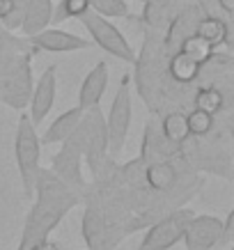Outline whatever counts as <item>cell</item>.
<instances>
[{"label": "cell", "instance_id": "cell-26", "mask_svg": "<svg viewBox=\"0 0 234 250\" xmlns=\"http://www.w3.org/2000/svg\"><path fill=\"white\" fill-rule=\"evenodd\" d=\"M90 2V9L97 12L101 16H127L128 7L124 0H87Z\"/></svg>", "mask_w": 234, "mask_h": 250}, {"label": "cell", "instance_id": "cell-9", "mask_svg": "<svg viewBox=\"0 0 234 250\" xmlns=\"http://www.w3.org/2000/svg\"><path fill=\"white\" fill-rule=\"evenodd\" d=\"M223 236V220L216 216H195L189 220L184 229V243L186 250H212L220 243Z\"/></svg>", "mask_w": 234, "mask_h": 250}, {"label": "cell", "instance_id": "cell-11", "mask_svg": "<svg viewBox=\"0 0 234 250\" xmlns=\"http://www.w3.org/2000/svg\"><path fill=\"white\" fill-rule=\"evenodd\" d=\"M55 92H58V67L51 64L42 74V78L35 85V90L30 92V99H28V104H30V115L28 117H30L35 126L42 124L46 115L51 113V108L55 104Z\"/></svg>", "mask_w": 234, "mask_h": 250}, {"label": "cell", "instance_id": "cell-30", "mask_svg": "<svg viewBox=\"0 0 234 250\" xmlns=\"http://www.w3.org/2000/svg\"><path fill=\"white\" fill-rule=\"evenodd\" d=\"M12 5H14V0H0V21H2V19L9 14Z\"/></svg>", "mask_w": 234, "mask_h": 250}, {"label": "cell", "instance_id": "cell-1", "mask_svg": "<svg viewBox=\"0 0 234 250\" xmlns=\"http://www.w3.org/2000/svg\"><path fill=\"white\" fill-rule=\"evenodd\" d=\"M35 193H37V202L25 218L21 241L16 250H32L37 243L48 239V234L58 228V223L81 200L78 193H74L67 184H62L51 170H42V167L37 174Z\"/></svg>", "mask_w": 234, "mask_h": 250}, {"label": "cell", "instance_id": "cell-4", "mask_svg": "<svg viewBox=\"0 0 234 250\" xmlns=\"http://www.w3.org/2000/svg\"><path fill=\"white\" fill-rule=\"evenodd\" d=\"M78 19H81V25L92 35V42H94L99 48H104L106 53H110L113 58H117V60H122V62H136V53H133L131 44L127 42V37L115 28L113 23L108 21L106 16L87 9V12L81 14Z\"/></svg>", "mask_w": 234, "mask_h": 250}, {"label": "cell", "instance_id": "cell-17", "mask_svg": "<svg viewBox=\"0 0 234 250\" xmlns=\"http://www.w3.org/2000/svg\"><path fill=\"white\" fill-rule=\"evenodd\" d=\"M51 16H53V2L51 0H28L21 30L28 37H32V35L42 32L51 23Z\"/></svg>", "mask_w": 234, "mask_h": 250}, {"label": "cell", "instance_id": "cell-10", "mask_svg": "<svg viewBox=\"0 0 234 250\" xmlns=\"http://www.w3.org/2000/svg\"><path fill=\"white\" fill-rule=\"evenodd\" d=\"M30 87H32V78H30V67L28 60H14V64L9 67L7 78L0 83V99L14 108L28 106V99H30Z\"/></svg>", "mask_w": 234, "mask_h": 250}, {"label": "cell", "instance_id": "cell-22", "mask_svg": "<svg viewBox=\"0 0 234 250\" xmlns=\"http://www.w3.org/2000/svg\"><path fill=\"white\" fill-rule=\"evenodd\" d=\"M225 104H227V94L220 87H216V85H204L193 97V108L204 110L209 115H218L225 108Z\"/></svg>", "mask_w": 234, "mask_h": 250}, {"label": "cell", "instance_id": "cell-8", "mask_svg": "<svg viewBox=\"0 0 234 250\" xmlns=\"http://www.w3.org/2000/svg\"><path fill=\"white\" fill-rule=\"evenodd\" d=\"M83 239L92 250H113L108 243V225H106V209L101 205V197L97 190H92L85 200L83 213Z\"/></svg>", "mask_w": 234, "mask_h": 250}, {"label": "cell", "instance_id": "cell-3", "mask_svg": "<svg viewBox=\"0 0 234 250\" xmlns=\"http://www.w3.org/2000/svg\"><path fill=\"white\" fill-rule=\"evenodd\" d=\"M81 143H83V156L87 159L92 177H101L104 166H106V149H108V131H106V117L101 115V110L90 108L83 110L81 124Z\"/></svg>", "mask_w": 234, "mask_h": 250}, {"label": "cell", "instance_id": "cell-16", "mask_svg": "<svg viewBox=\"0 0 234 250\" xmlns=\"http://www.w3.org/2000/svg\"><path fill=\"white\" fill-rule=\"evenodd\" d=\"M145 182L149 186L151 190L156 193H168V190L177 186V166H174L170 159H163V161H156V163H149L145 166Z\"/></svg>", "mask_w": 234, "mask_h": 250}, {"label": "cell", "instance_id": "cell-6", "mask_svg": "<svg viewBox=\"0 0 234 250\" xmlns=\"http://www.w3.org/2000/svg\"><path fill=\"white\" fill-rule=\"evenodd\" d=\"M81 161H83V143H81V131L76 126L74 133L62 140L60 152L55 154L53 167H51V172H53L62 184H67L74 193H83L85 190V179H83V172H81Z\"/></svg>", "mask_w": 234, "mask_h": 250}, {"label": "cell", "instance_id": "cell-29", "mask_svg": "<svg viewBox=\"0 0 234 250\" xmlns=\"http://www.w3.org/2000/svg\"><path fill=\"white\" fill-rule=\"evenodd\" d=\"M32 250H60V246H58V243H53V241H48V239H44V241L37 243Z\"/></svg>", "mask_w": 234, "mask_h": 250}, {"label": "cell", "instance_id": "cell-20", "mask_svg": "<svg viewBox=\"0 0 234 250\" xmlns=\"http://www.w3.org/2000/svg\"><path fill=\"white\" fill-rule=\"evenodd\" d=\"M168 74L174 83L179 85H189L193 81H197V74H200V62H195L193 58H189L186 53H177L170 55V62H168Z\"/></svg>", "mask_w": 234, "mask_h": 250}, {"label": "cell", "instance_id": "cell-27", "mask_svg": "<svg viewBox=\"0 0 234 250\" xmlns=\"http://www.w3.org/2000/svg\"><path fill=\"white\" fill-rule=\"evenodd\" d=\"M25 5H28V0H14V5H12V9H9V14L2 19V25L9 28V30L21 28L23 14H25Z\"/></svg>", "mask_w": 234, "mask_h": 250}, {"label": "cell", "instance_id": "cell-13", "mask_svg": "<svg viewBox=\"0 0 234 250\" xmlns=\"http://www.w3.org/2000/svg\"><path fill=\"white\" fill-rule=\"evenodd\" d=\"M108 90V64L106 62H97L94 69L85 76L81 90H78V108L81 110H90L97 108L101 97Z\"/></svg>", "mask_w": 234, "mask_h": 250}, {"label": "cell", "instance_id": "cell-19", "mask_svg": "<svg viewBox=\"0 0 234 250\" xmlns=\"http://www.w3.org/2000/svg\"><path fill=\"white\" fill-rule=\"evenodd\" d=\"M195 35L209 42L213 48H218L223 44H230V23L213 14L200 16V21L195 23Z\"/></svg>", "mask_w": 234, "mask_h": 250}, {"label": "cell", "instance_id": "cell-23", "mask_svg": "<svg viewBox=\"0 0 234 250\" xmlns=\"http://www.w3.org/2000/svg\"><path fill=\"white\" fill-rule=\"evenodd\" d=\"M179 51H181V53H186L189 58H193L195 62H200V64H202V62L207 60V58H209V55H212L216 48H213L209 42H204L202 37H197L195 32H193L191 37H186L184 42H181Z\"/></svg>", "mask_w": 234, "mask_h": 250}, {"label": "cell", "instance_id": "cell-24", "mask_svg": "<svg viewBox=\"0 0 234 250\" xmlns=\"http://www.w3.org/2000/svg\"><path fill=\"white\" fill-rule=\"evenodd\" d=\"M186 124H189V133L193 138H204L213 131V124H216V122H213V115L193 108V110L186 115Z\"/></svg>", "mask_w": 234, "mask_h": 250}, {"label": "cell", "instance_id": "cell-15", "mask_svg": "<svg viewBox=\"0 0 234 250\" xmlns=\"http://www.w3.org/2000/svg\"><path fill=\"white\" fill-rule=\"evenodd\" d=\"M179 152V147L170 145L163 138V133H156L154 131V124H147V131H145L143 138V147H140V163L143 166H149V163H156V161L163 159H172L174 154Z\"/></svg>", "mask_w": 234, "mask_h": 250}, {"label": "cell", "instance_id": "cell-31", "mask_svg": "<svg viewBox=\"0 0 234 250\" xmlns=\"http://www.w3.org/2000/svg\"><path fill=\"white\" fill-rule=\"evenodd\" d=\"M218 2V7L225 12V14H232L234 12V0H216Z\"/></svg>", "mask_w": 234, "mask_h": 250}, {"label": "cell", "instance_id": "cell-18", "mask_svg": "<svg viewBox=\"0 0 234 250\" xmlns=\"http://www.w3.org/2000/svg\"><path fill=\"white\" fill-rule=\"evenodd\" d=\"M81 117H83V110L76 106V108H69L60 117H55V122L46 129L42 143L44 145H55V143H62L64 138H69L71 133L76 131V126L81 124Z\"/></svg>", "mask_w": 234, "mask_h": 250}, {"label": "cell", "instance_id": "cell-32", "mask_svg": "<svg viewBox=\"0 0 234 250\" xmlns=\"http://www.w3.org/2000/svg\"><path fill=\"white\" fill-rule=\"evenodd\" d=\"M140 2H149V0H140Z\"/></svg>", "mask_w": 234, "mask_h": 250}, {"label": "cell", "instance_id": "cell-5", "mask_svg": "<svg viewBox=\"0 0 234 250\" xmlns=\"http://www.w3.org/2000/svg\"><path fill=\"white\" fill-rule=\"evenodd\" d=\"M131 117H133V106H131V78L122 76L120 87L115 92L113 106L106 120V131H108V149L110 154H117L124 149L128 129H131Z\"/></svg>", "mask_w": 234, "mask_h": 250}, {"label": "cell", "instance_id": "cell-12", "mask_svg": "<svg viewBox=\"0 0 234 250\" xmlns=\"http://www.w3.org/2000/svg\"><path fill=\"white\" fill-rule=\"evenodd\" d=\"M32 46H37L42 51H48V53H71V51H83L90 46V42L78 35H71V32L64 30H42L37 35H32Z\"/></svg>", "mask_w": 234, "mask_h": 250}, {"label": "cell", "instance_id": "cell-25", "mask_svg": "<svg viewBox=\"0 0 234 250\" xmlns=\"http://www.w3.org/2000/svg\"><path fill=\"white\" fill-rule=\"evenodd\" d=\"M90 9V2L87 0H62L58 7H53V16L51 21L60 23L64 19H78L81 14H85Z\"/></svg>", "mask_w": 234, "mask_h": 250}, {"label": "cell", "instance_id": "cell-14", "mask_svg": "<svg viewBox=\"0 0 234 250\" xmlns=\"http://www.w3.org/2000/svg\"><path fill=\"white\" fill-rule=\"evenodd\" d=\"M200 21V7H186L184 12H179V14L174 16L172 25L168 28V35L166 39H163V51L166 53H177L179 51L181 42L186 37H191L193 32H195V23Z\"/></svg>", "mask_w": 234, "mask_h": 250}, {"label": "cell", "instance_id": "cell-28", "mask_svg": "<svg viewBox=\"0 0 234 250\" xmlns=\"http://www.w3.org/2000/svg\"><path fill=\"white\" fill-rule=\"evenodd\" d=\"M234 236V211L227 213V218L223 220V236H220V243H230Z\"/></svg>", "mask_w": 234, "mask_h": 250}, {"label": "cell", "instance_id": "cell-33", "mask_svg": "<svg viewBox=\"0 0 234 250\" xmlns=\"http://www.w3.org/2000/svg\"><path fill=\"white\" fill-rule=\"evenodd\" d=\"M90 250H92V248H90Z\"/></svg>", "mask_w": 234, "mask_h": 250}, {"label": "cell", "instance_id": "cell-7", "mask_svg": "<svg viewBox=\"0 0 234 250\" xmlns=\"http://www.w3.org/2000/svg\"><path fill=\"white\" fill-rule=\"evenodd\" d=\"M193 218L191 209H172L170 213H166L163 218H159L149 228V232L145 234V239L140 241L136 250H170L174 243L181 241L184 229L189 225V220Z\"/></svg>", "mask_w": 234, "mask_h": 250}, {"label": "cell", "instance_id": "cell-21", "mask_svg": "<svg viewBox=\"0 0 234 250\" xmlns=\"http://www.w3.org/2000/svg\"><path fill=\"white\" fill-rule=\"evenodd\" d=\"M161 133L166 138L170 145L174 147H179L181 143H186L191 138L189 133V124H186V113H181V110H172V113H168L161 122Z\"/></svg>", "mask_w": 234, "mask_h": 250}, {"label": "cell", "instance_id": "cell-2", "mask_svg": "<svg viewBox=\"0 0 234 250\" xmlns=\"http://www.w3.org/2000/svg\"><path fill=\"white\" fill-rule=\"evenodd\" d=\"M39 156H42V140L37 138L35 124L28 115H21L14 136V159L19 166V174H21L23 190L28 197H32L35 193V184H37L39 174Z\"/></svg>", "mask_w": 234, "mask_h": 250}]
</instances>
